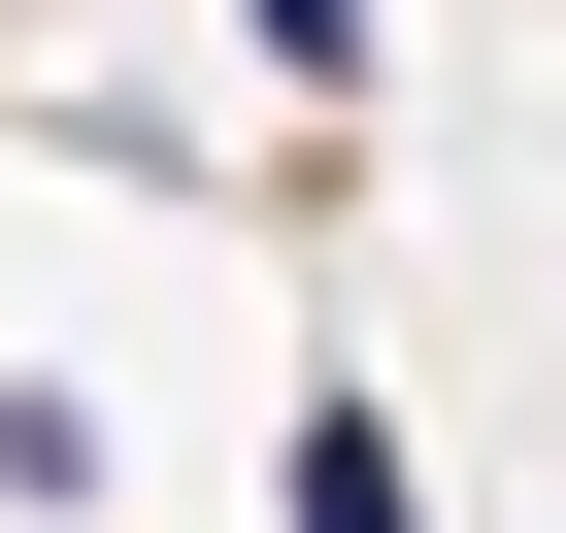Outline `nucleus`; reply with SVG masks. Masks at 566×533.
<instances>
[{
  "label": "nucleus",
  "mask_w": 566,
  "mask_h": 533,
  "mask_svg": "<svg viewBox=\"0 0 566 533\" xmlns=\"http://www.w3.org/2000/svg\"><path fill=\"white\" fill-rule=\"evenodd\" d=\"M266 500H301V533H433V467H400L367 400H301V467H266Z\"/></svg>",
  "instance_id": "1"
}]
</instances>
